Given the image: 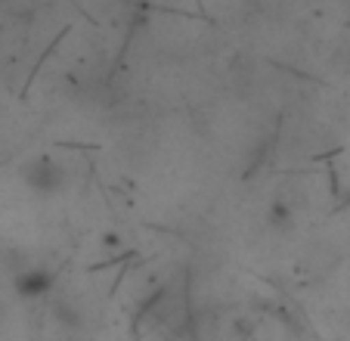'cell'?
<instances>
[{"instance_id":"1","label":"cell","mask_w":350,"mask_h":341,"mask_svg":"<svg viewBox=\"0 0 350 341\" xmlns=\"http://www.w3.org/2000/svg\"><path fill=\"white\" fill-rule=\"evenodd\" d=\"M66 177H68V170L56 155H34L31 162L22 164V180H25L34 192H40V196L59 192Z\"/></svg>"},{"instance_id":"2","label":"cell","mask_w":350,"mask_h":341,"mask_svg":"<svg viewBox=\"0 0 350 341\" xmlns=\"http://www.w3.org/2000/svg\"><path fill=\"white\" fill-rule=\"evenodd\" d=\"M50 289H53L50 270H22V273L16 276V292H19L22 298H44Z\"/></svg>"}]
</instances>
